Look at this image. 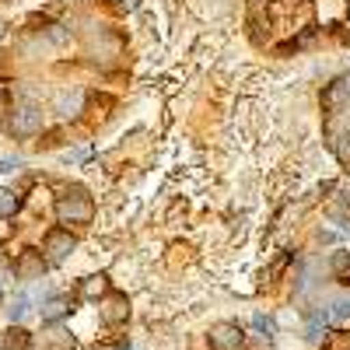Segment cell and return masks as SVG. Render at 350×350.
<instances>
[{
	"label": "cell",
	"mask_w": 350,
	"mask_h": 350,
	"mask_svg": "<svg viewBox=\"0 0 350 350\" xmlns=\"http://www.w3.org/2000/svg\"><path fill=\"white\" fill-rule=\"evenodd\" d=\"M56 217H60L64 224H88L95 217V207H92V200L84 196V189H74V193L60 196V203H56Z\"/></svg>",
	"instance_id": "obj_1"
},
{
	"label": "cell",
	"mask_w": 350,
	"mask_h": 350,
	"mask_svg": "<svg viewBox=\"0 0 350 350\" xmlns=\"http://www.w3.org/2000/svg\"><path fill=\"white\" fill-rule=\"evenodd\" d=\"M74 249H77V239L70 235V231L56 228V231H49V235H46L42 259L49 262V267H60V262H67V259H70V252H74Z\"/></svg>",
	"instance_id": "obj_2"
},
{
	"label": "cell",
	"mask_w": 350,
	"mask_h": 350,
	"mask_svg": "<svg viewBox=\"0 0 350 350\" xmlns=\"http://www.w3.org/2000/svg\"><path fill=\"white\" fill-rule=\"evenodd\" d=\"M11 130H14L18 137H36V133L42 130V109H36V105H18V109L11 112Z\"/></svg>",
	"instance_id": "obj_3"
},
{
	"label": "cell",
	"mask_w": 350,
	"mask_h": 350,
	"mask_svg": "<svg viewBox=\"0 0 350 350\" xmlns=\"http://www.w3.org/2000/svg\"><path fill=\"white\" fill-rule=\"evenodd\" d=\"M207 340H211L214 350H239V347L245 343V333H242L235 323H217V326H211Z\"/></svg>",
	"instance_id": "obj_4"
},
{
	"label": "cell",
	"mask_w": 350,
	"mask_h": 350,
	"mask_svg": "<svg viewBox=\"0 0 350 350\" xmlns=\"http://www.w3.org/2000/svg\"><path fill=\"white\" fill-rule=\"evenodd\" d=\"M98 315H102L105 326L126 323V319H130V298H126V295H109V298L98 305Z\"/></svg>",
	"instance_id": "obj_5"
},
{
	"label": "cell",
	"mask_w": 350,
	"mask_h": 350,
	"mask_svg": "<svg viewBox=\"0 0 350 350\" xmlns=\"http://www.w3.org/2000/svg\"><path fill=\"white\" fill-rule=\"evenodd\" d=\"M42 270H46V259L36 249H25L14 262V277H21V280H36V277H42Z\"/></svg>",
	"instance_id": "obj_6"
},
{
	"label": "cell",
	"mask_w": 350,
	"mask_h": 350,
	"mask_svg": "<svg viewBox=\"0 0 350 350\" xmlns=\"http://www.w3.org/2000/svg\"><path fill=\"white\" fill-rule=\"evenodd\" d=\"M74 312V301L70 298H64V295H56V298H49L46 305H42V319H46V323H60V319H67Z\"/></svg>",
	"instance_id": "obj_7"
},
{
	"label": "cell",
	"mask_w": 350,
	"mask_h": 350,
	"mask_svg": "<svg viewBox=\"0 0 350 350\" xmlns=\"http://www.w3.org/2000/svg\"><path fill=\"white\" fill-rule=\"evenodd\" d=\"M81 105H84V95L81 92H64L60 98H56V112H60L64 120H74V116L81 112Z\"/></svg>",
	"instance_id": "obj_8"
},
{
	"label": "cell",
	"mask_w": 350,
	"mask_h": 350,
	"mask_svg": "<svg viewBox=\"0 0 350 350\" xmlns=\"http://www.w3.org/2000/svg\"><path fill=\"white\" fill-rule=\"evenodd\" d=\"M105 291H109V277H105V273H92V277H84V284H81V295L92 298V301L102 298Z\"/></svg>",
	"instance_id": "obj_9"
},
{
	"label": "cell",
	"mask_w": 350,
	"mask_h": 350,
	"mask_svg": "<svg viewBox=\"0 0 350 350\" xmlns=\"http://www.w3.org/2000/svg\"><path fill=\"white\" fill-rule=\"evenodd\" d=\"M46 347H49V350H74V336H70V329H64V326H49V333H46Z\"/></svg>",
	"instance_id": "obj_10"
},
{
	"label": "cell",
	"mask_w": 350,
	"mask_h": 350,
	"mask_svg": "<svg viewBox=\"0 0 350 350\" xmlns=\"http://www.w3.org/2000/svg\"><path fill=\"white\" fill-rule=\"evenodd\" d=\"M340 105H347V95H343V84L333 81L326 92H323V109H326V112H336Z\"/></svg>",
	"instance_id": "obj_11"
},
{
	"label": "cell",
	"mask_w": 350,
	"mask_h": 350,
	"mask_svg": "<svg viewBox=\"0 0 350 350\" xmlns=\"http://www.w3.org/2000/svg\"><path fill=\"white\" fill-rule=\"evenodd\" d=\"M18 207H21V196H18L14 189H4V186H0V217H11Z\"/></svg>",
	"instance_id": "obj_12"
},
{
	"label": "cell",
	"mask_w": 350,
	"mask_h": 350,
	"mask_svg": "<svg viewBox=\"0 0 350 350\" xmlns=\"http://www.w3.org/2000/svg\"><path fill=\"white\" fill-rule=\"evenodd\" d=\"M25 315H28V295H18L11 301V308H8V319H11V323H21Z\"/></svg>",
	"instance_id": "obj_13"
},
{
	"label": "cell",
	"mask_w": 350,
	"mask_h": 350,
	"mask_svg": "<svg viewBox=\"0 0 350 350\" xmlns=\"http://www.w3.org/2000/svg\"><path fill=\"white\" fill-rule=\"evenodd\" d=\"M28 347V333L25 329H11L8 340H4V350H25Z\"/></svg>",
	"instance_id": "obj_14"
},
{
	"label": "cell",
	"mask_w": 350,
	"mask_h": 350,
	"mask_svg": "<svg viewBox=\"0 0 350 350\" xmlns=\"http://www.w3.org/2000/svg\"><path fill=\"white\" fill-rule=\"evenodd\" d=\"M329 319H333V323H347V319H350V301H347V298H343V301H333Z\"/></svg>",
	"instance_id": "obj_15"
},
{
	"label": "cell",
	"mask_w": 350,
	"mask_h": 350,
	"mask_svg": "<svg viewBox=\"0 0 350 350\" xmlns=\"http://www.w3.org/2000/svg\"><path fill=\"white\" fill-rule=\"evenodd\" d=\"M18 165H21V161H18V158H4V161H0V168H4V172H14V168H18Z\"/></svg>",
	"instance_id": "obj_16"
},
{
	"label": "cell",
	"mask_w": 350,
	"mask_h": 350,
	"mask_svg": "<svg viewBox=\"0 0 350 350\" xmlns=\"http://www.w3.org/2000/svg\"><path fill=\"white\" fill-rule=\"evenodd\" d=\"M340 84H343V95H347V102H350V70L340 77Z\"/></svg>",
	"instance_id": "obj_17"
},
{
	"label": "cell",
	"mask_w": 350,
	"mask_h": 350,
	"mask_svg": "<svg viewBox=\"0 0 350 350\" xmlns=\"http://www.w3.org/2000/svg\"><path fill=\"white\" fill-rule=\"evenodd\" d=\"M95 350H130V347H116V343H98Z\"/></svg>",
	"instance_id": "obj_18"
},
{
	"label": "cell",
	"mask_w": 350,
	"mask_h": 350,
	"mask_svg": "<svg viewBox=\"0 0 350 350\" xmlns=\"http://www.w3.org/2000/svg\"><path fill=\"white\" fill-rule=\"evenodd\" d=\"M347 172H350V161H347Z\"/></svg>",
	"instance_id": "obj_19"
},
{
	"label": "cell",
	"mask_w": 350,
	"mask_h": 350,
	"mask_svg": "<svg viewBox=\"0 0 350 350\" xmlns=\"http://www.w3.org/2000/svg\"><path fill=\"white\" fill-rule=\"evenodd\" d=\"M0 350H4V347H0Z\"/></svg>",
	"instance_id": "obj_20"
}]
</instances>
